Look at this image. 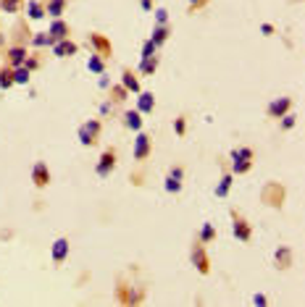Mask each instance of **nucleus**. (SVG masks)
I'll return each mask as SVG.
<instances>
[{"instance_id":"obj_11","label":"nucleus","mask_w":305,"mask_h":307,"mask_svg":"<svg viewBox=\"0 0 305 307\" xmlns=\"http://www.w3.org/2000/svg\"><path fill=\"white\" fill-rule=\"evenodd\" d=\"M289 108H292V100L289 97H276L269 103V116L271 118H281L284 113H289Z\"/></svg>"},{"instance_id":"obj_38","label":"nucleus","mask_w":305,"mask_h":307,"mask_svg":"<svg viewBox=\"0 0 305 307\" xmlns=\"http://www.w3.org/2000/svg\"><path fill=\"white\" fill-rule=\"evenodd\" d=\"M253 302H255V305H266V302H269V299H266L263 294H255V297H253Z\"/></svg>"},{"instance_id":"obj_30","label":"nucleus","mask_w":305,"mask_h":307,"mask_svg":"<svg viewBox=\"0 0 305 307\" xmlns=\"http://www.w3.org/2000/svg\"><path fill=\"white\" fill-rule=\"evenodd\" d=\"M45 45H53L48 32H40V34H32V48H45Z\"/></svg>"},{"instance_id":"obj_1","label":"nucleus","mask_w":305,"mask_h":307,"mask_svg":"<svg viewBox=\"0 0 305 307\" xmlns=\"http://www.w3.org/2000/svg\"><path fill=\"white\" fill-rule=\"evenodd\" d=\"M100 132H103V121L90 118L79 126V142L85 144V147H92V144H97V140H100Z\"/></svg>"},{"instance_id":"obj_3","label":"nucleus","mask_w":305,"mask_h":307,"mask_svg":"<svg viewBox=\"0 0 305 307\" xmlns=\"http://www.w3.org/2000/svg\"><path fill=\"white\" fill-rule=\"evenodd\" d=\"M116 163H119V155H116V150L113 147H108V150H103V155H100V160H97V166H95V173L97 176H111L113 173V168H116Z\"/></svg>"},{"instance_id":"obj_33","label":"nucleus","mask_w":305,"mask_h":307,"mask_svg":"<svg viewBox=\"0 0 305 307\" xmlns=\"http://www.w3.org/2000/svg\"><path fill=\"white\" fill-rule=\"evenodd\" d=\"M174 132H177L179 137L187 134V118H184V116H179L177 121H174Z\"/></svg>"},{"instance_id":"obj_15","label":"nucleus","mask_w":305,"mask_h":307,"mask_svg":"<svg viewBox=\"0 0 305 307\" xmlns=\"http://www.w3.org/2000/svg\"><path fill=\"white\" fill-rule=\"evenodd\" d=\"M50 255H53V263H63V260L68 257V239H56L53 242Z\"/></svg>"},{"instance_id":"obj_5","label":"nucleus","mask_w":305,"mask_h":307,"mask_svg":"<svg viewBox=\"0 0 305 307\" xmlns=\"http://www.w3.org/2000/svg\"><path fill=\"white\" fill-rule=\"evenodd\" d=\"M150 150H152V140H150L148 134L137 132V140H134V147H132L134 160H148L150 158Z\"/></svg>"},{"instance_id":"obj_29","label":"nucleus","mask_w":305,"mask_h":307,"mask_svg":"<svg viewBox=\"0 0 305 307\" xmlns=\"http://www.w3.org/2000/svg\"><path fill=\"white\" fill-rule=\"evenodd\" d=\"M229 187H232V173H226L224 179L218 181V187H216V195H218V197H226V195H229Z\"/></svg>"},{"instance_id":"obj_20","label":"nucleus","mask_w":305,"mask_h":307,"mask_svg":"<svg viewBox=\"0 0 305 307\" xmlns=\"http://www.w3.org/2000/svg\"><path fill=\"white\" fill-rule=\"evenodd\" d=\"M27 16L32 19V21L45 19V5L40 3V0H29V3H27Z\"/></svg>"},{"instance_id":"obj_2","label":"nucleus","mask_w":305,"mask_h":307,"mask_svg":"<svg viewBox=\"0 0 305 307\" xmlns=\"http://www.w3.org/2000/svg\"><path fill=\"white\" fill-rule=\"evenodd\" d=\"M232 234H234L237 242H250L253 239V226H250L237 210H232Z\"/></svg>"},{"instance_id":"obj_19","label":"nucleus","mask_w":305,"mask_h":307,"mask_svg":"<svg viewBox=\"0 0 305 307\" xmlns=\"http://www.w3.org/2000/svg\"><path fill=\"white\" fill-rule=\"evenodd\" d=\"M274 263H276V268H281V271H284V268H289V265H292V250H289V247H279V250H276V257H274Z\"/></svg>"},{"instance_id":"obj_18","label":"nucleus","mask_w":305,"mask_h":307,"mask_svg":"<svg viewBox=\"0 0 305 307\" xmlns=\"http://www.w3.org/2000/svg\"><path fill=\"white\" fill-rule=\"evenodd\" d=\"M29 56V50L24 48V45H13V48L8 50V60H11V68H16L24 63V58Z\"/></svg>"},{"instance_id":"obj_26","label":"nucleus","mask_w":305,"mask_h":307,"mask_svg":"<svg viewBox=\"0 0 305 307\" xmlns=\"http://www.w3.org/2000/svg\"><path fill=\"white\" fill-rule=\"evenodd\" d=\"M21 5H24V0H0V11L5 13H19Z\"/></svg>"},{"instance_id":"obj_31","label":"nucleus","mask_w":305,"mask_h":307,"mask_svg":"<svg viewBox=\"0 0 305 307\" xmlns=\"http://www.w3.org/2000/svg\"><path fill=\"white\" fill-rule=\"evenodd\" d=\"M24 68H29V71H37V68L42 66V60H40V56H27L24 58V63H21Z\"/></svg>"},{"instance_id":"obj_22","label":"nucleus","mask_w":305,"mask_h":307,"mask_svg":"<svg viewBox=\"0 0 305 307\" xmlns=\"http://www.w3.org/2000/svg\"><path fill=\"white\" fill-rule=\"evenodd\" d=\"M87 68H90V71H95V74H105V60H103V56L92 53V56H90V60H87Z\"/></svg>"},{"instance_id":"obj_32","label":"nucleus","mask_w":305,"mask_h":307,"mask_svg":"<svg viewBox=\"0 0 305 307\" xmlns=\"http://www.w3.org/2000/svg\"><path fill=\"white\" fill-rule=\"evenodd\" d=\"M232 158H242V160H253V150H250V147H237V150H232Z\"/></svg>"},{"instance_id":"obj_13","label":"nucleus","mask_w":305,"mask_h":307,"mask_svg":"<svg viewBox=\"0 0 305 307\" xmlns=\"http://www.w3.org/2000/svg\"><path fill=\"white\" fill-rule=\"evenodd\" d=\"M158 63H161V60H158V53H155V56H145V58L140 60V66H137V74L152 76V74L158 71Z\"/></svg>"},{"instance_id":"obj_25","label":"nucleus","mask_w":305,"mask_h":307,"mask_svg":"<svg viewBox=\"0 0 305 307\" xmlns=\"http://www.w3.org/2000/svg\"><path fill=\"white\" fill-rule=\"evenodd\" d=\"M29 76H32V71H29V68H24V66H16V68H13V84H27Z\"/></svg>"},{"instance_id":"obj_8","label":"nucleus","mask_w":305,"mask_h":307,"mask_svg":"<svg viewBox=\"0 0 305 307\" xmlns=\"http://www.w3.org/2000/svg\"><path fill=\"white\" fill-rule=\"evenodd\" d=\"M53 48V56L56 58H68V56H76V50H79V45H76L74 40H58V42H53L50 45Z\"/></svg>"},{"instance_id":"obj_35","label":"nucleus","mask_w":305,"mask_h":307,"mask_svg":"<svg viewBox=\"0 0 305 307\" xmlns=\"http://www.w3.org/2000/svg\"><path fill=\"white\" fill-rule=\"evenodd\" d=\"M187 8H189V13H195V11H200V8H205L208 5V0H187Z\"/></svg>"},{"instance_id":"obj_21","label":"nucleus","mask_w":305,"mask_h":307,"mask_svg":"<svg viewBox=\"0 0 305 307\" xmlns=\"http://www.w3.org/2000/svg\"><path fill=\"white\" fill-rule=\"evenodd\" d=\"M150 40L158 45V48H161V45L169 40V27L166 24H155V29H152V34H150Z\"/></svg>"},{"instance_id":"obj_16","label":"nucleus","mask_w":305,"mask_h":307,"mask_svg":"<svg viewBox=\"0 0 305 307\" xmlns=\"http://www.w3.org/2000/svg\"><path fill=\"white\" fill-rule=\"evenodd\" d=\"M124 126L132 129V132H142V113L140 111H126L124 113Z\"/></svg>"},{"instance_id":"obj_24","label":"nucleus","mask_w":305,"mask_h":307,"mask_svg":"<svg viewBox=\"0 0 305 307\" xmlns=\"http://www.w3.org/2000/svg\"><path fill=\"white\" fill-rule=\"evenodd\" d=\"M213 239H216V228H213V223H203L200 226V244H211Z\"/></svg>"},{"instance_id":"obj_14","label":"nucleus","mask_w":305,"mask_h":307,"mask_svg":"<svg viewBox=\"0 0 305 307\" xmlns=\"http://www.w3.org/2000/svg\"><path fill=\"white\" fill-rule=\"evenodd\" d=\"M152 108H155L152 92H137V111L140 113H152Z\"/></svg>"},{"instance_id":"obj_9","label":"nucleus","mask_w":305,"mask_h":307,"mask_svg":"<svg viewBox=\"0 0 305 307\" xmlns=\"http://www.w3.org/2000/svg\"><path fill=\"white\" fill-rule=\"evenodd\" d=\"M32 184H34L37 189H45L50 184V171H48V166H45L42 160L32 166Z\"/></svg>"},{"instance_id":"obj_27","label":"nucleus","mask_w":305,"mask_h":307,"mask_svg":"<svg viewBox=\"0 0 305 307\" xmlns=\"http://www.w3.org/2000/svg\"><path fill=\"white\" fill-rule=\"evenodd\" d=\"M8 87H13V68L11 66L0 71V89H8Z\"/></svg>"},{"instance_id":"obj_12","label":"nucleus","mask_w":305,"mask_h":307,"mask_svg":"<svg viewBox=\"0 0 305 307\" xmlns=\"http://www.w3.org/2000/svg\"><path fill=\"white\" fill-rule=\"evenodd\" d=\"M121 87H124L126 92H142V84L140 79H137V74L132 71V68H124V74H121Z\"/></svg>"},{"instance_id":"obj_34","label":"nucleus","mask_w":305,"mask_h":307,"mask_svg":"<svg viewBox=\"0 0 305 307\" xmlns=\"http://www.w3.org/2000/svg\"><path fill=\"white\" fill-rule=\"evenodd\" d=\"M155 53H158V45L152 42V40H148V42L142 45V58H145V56H155Z\"/></svg>"},{"instance_id":"obj_28","label":"nucleus","mask_w":305,"mask_h":307,"mask_svg":"<svg viewBox=\"0 0 305 307\" xmlns=\"http://www.w3.org/2000/svg\"><path fill=\"white\" fill-rule=\"evenodd\" d=\"M126 95H129V92L121 87V84H113V87H111V103H124Z\"/></svg>"},{"instance_id":"obj_37","label":"nucleus","mask_w":305,"mask_h":307,"mask_svg":"<svg viewBox=\"0 0 305 307\" xmlns=\"http://www.w3.org/2000/svg\"><path fill=\"white\" fill-rule=\"evenodd\" d=\"M166 19H169V11H166V8H158V11H155V24H166Z\"/></svg>"},{"instance_id":"obj_17","label":"nucleus","mask_w":305,"mask_h":307,"mask_svg":"<svg viewBox=\"0 0 305 307\" xmlns=\"http://www.w3.org/2000/svg\"><path fill=\"white\" fill-rule=\"evenodd\" d=\"M63 11H66V0H48L45 3V16H50V19H61Z\"/></svg>"},{"instance_id":"obj_4","label":"nucleus","mask_w":305,"mask_h":307,"mask_svg":"<svg viewBox=\"0 0 305 307\" xmlns=\"http://www.w3.org/2000/svg\"><path fill=\"white\" fill-rule=\"evenodd\" d=\"M182 181H184V168L182 166H174L169 173H166V181H163V189L169 195H179L182 192Z\"/></svg>"},{"instance_id":"obj_6","label":"nucleus","mask_w":305,"mask_h":307,"mask_svg":"<svg viewBox=\"0 0 305 307\" xmlns=\"http://www.w3.org/2000/svg\"><path fill=\"white\" fill-rule=\"evenodd\" d=\"M189 260H192V265H195L203 276L211 273V260H208V255H205V250L200 247V244H195V247H192V252H189Z\"/></svg>"},{"instance_id":"obj_39","label":"nucleus","mask_w":305,"mask_h":307,"mask_svg":"<svg viewBox=\"0 0 305 307\" xmlns=\"http://www.w3.org/2000/svg\"><path fill=\"white\" fill-rule=\"evenodd\" d=\"M261 32H263V34H274V27H271V24H263Z\"/></svg>"},{"instance_id":"obj_41","label":"nucleus","mask_w":305,"mask_h":307,"mask_svg":"<svg viewBox=\"0 0 305 307\" xmlns=\"http://www.w3.org/2000/svg\"><path fill=\"white\" fill-rule=\"evenodd\" d=\"M0 45H3V34H0Z\"/></svg>"},{"instance_id":"obj_7","label":"nucleus","mask_w":305,"mask_h":307,"mask_svg":"<svg viewBox=\"0 0 305 307\" xmlns=\"http://www.w3.org/2000/svg\"><path fill=\"white\" fill-rule=\"evenodd\" d=\"M68 34H71V27H68L63 19H53V21H50V29H48V37H50V42L66 40Z\"/></svg>"},{"instance_id":"obj_23","label":"nucleus","mask_w":305,"mask_h":307,"mask_svg":"<svg viewBox=\"0 0 305 307\" xmlns=\"http://www.w3.org/2000/svg\"><path fill=\"white\" fill-rule=\"evenodd\" d=\"M253 168V160H242V158H232V173H247Z\"/></svg>"},{"instance_id":"obj_36","label":"nucleus","mask_w":305,"mask_h":307,"mask_svg":"<svg viewBox=\"0 0 305 307\" xmlns=\"http://www.w3.org/2000/svg\"><path fill=\"white\" fill-rule=\"evenodd\" d=\"M295 116H292V113H284V116H281V129H292L295 126Z\"/></svg>"},{"instance_id":"obj_10","label":"nucleus","mask_w":305,"mask_h":307,"mask_svg":"<svg viewBox=\"0 0 305 307\" xmlns=\"http://www.w3.org/2000/svg\"><path fill=\"white\" fill-rule=\"evenodd\" d=\"M90 45H92V50L97 53V56H103V58L111 56V42H108V37H105V34L92 32V34H90Z\"/></svg>"},{"instance_id":"obj_40","label":"nucleus","mask_w":305,"mask_h":307,"mask_svg":"<svg viewBox=\"0 0 305 307\" xmlns=\"http://www.w3.org/2000/svg\"><path fill=\"white\" fill-rule=\"evenodd\" d=\"M140 5H142V8H145V11H150V8H152V0H142V3H140Z\"/></svg>"}]
</instances>
